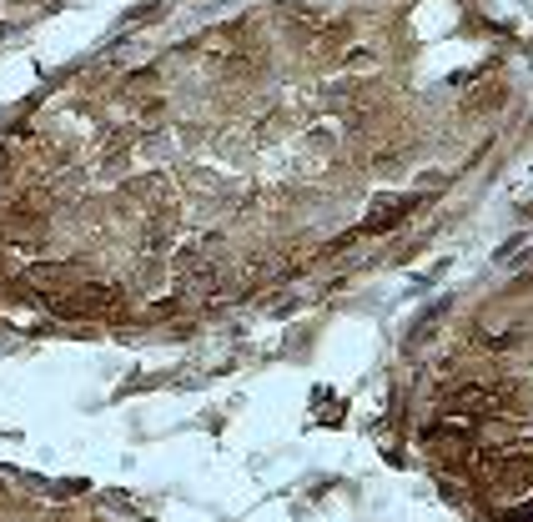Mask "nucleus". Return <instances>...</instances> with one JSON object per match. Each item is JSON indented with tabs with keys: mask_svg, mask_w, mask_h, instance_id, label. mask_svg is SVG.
<instances>
[{
	"mask_svg": "<svg viewBox=\"0 0 533 522\" xmlns=\"http://www.w3.org/2000/svg\"><path fill=\"white\" fill-rule=\"evenodd\" d=\"M488 462V477H493V487L498 492H508V497H523V492H533V457H523V452H493V457H483Z\"/></svg>",
	"mask_w": 533,
	"mask_h": 522,
	"instance_id": "nucleus-1",
	"label": "nucleus"
},
{
	"mask_svg": "<svg viewBox=\"0 0 533 522\" xmlns=\"http://www.w3.org/2000/svg\"><path fill=\"white\" fill-rule=\"evenodd\" d=\"M408 211H417V196H383L378 206L367 211V221H362V237H383V231L403 226V216H408Z\"/></svg>",
	"mask_w": 533,
	"mask_h": 522,
	"instance_id": "nucleus-2",
	"label": "nucleus"
},
{
	"mask_svg": "<svg viewBox=\"0 0 533 522\" xmlns=\"http://www.w3.org/2000/svg\"><path fill=\"white\" fill-rule=\"evenodd\" d=\"M503 522H533V492H528V502L508 507V517H503Z\"/></svg>",
	"mask_w": 533,
	"mask_h": 522,
	"instance_id": "nucleus-3",
	"label": "nucleus"
}]
</instances>
